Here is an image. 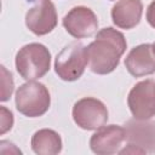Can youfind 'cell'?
<instances>
[{
    "label": "cell",
    "instance_id": "6da1fadb",
    "mask_svg": "<svg viewBox=\"0 0 155 155\" xmlns=\"http://www.w3.org/2000/svg\"><path fill=\"white\" fill-rule=\"evenodd\" d=\"M86 47L91 71L98 75H107L119 65L120 58L126 51L127 42L121 31L107 27L101 29L96 39Z\"/></svg>",
    "mask_w": 155,
    "mask_h": 155
},
{
    "label": "cell",
    "instance_id": "7a4b0ae2",
    "mask_svg": "<svg viewBox=\"0 0 155 155\" xmlns=\"http://www.w3.org/2000/svg\"><path fill=\"white\" fill-rule=\"evenodd\" d=\"M15 63L18 74L24 80H38L48 73L51 68V53L42 44H27L18 50Z\"/></svg>",
    "mask_w": 155,
    "mask_h": 155
},
{
    "label": "cell",
    "instance_id": "3957f363",
    "mask_svg": "<svg viewBox=\"0 0 155 155\" xmlns=\"http://www.w3.org/2000/svg\"><path fill=\"white\" fill-rule=\"evenodd\" d=\"M15 103L22 115L27 117H39L50 109L51 96L44 84L30 80L17 88Z\"/></svg>",
    "mask_w": 155,
    "mask_h": 155
},
{
    "label": "cell",
    "instance_id": "277c9868",
    "mask_svg": "<svg viewBox=\"0 0 155 155\" xmlns=\"http://www.w3.org/2000/svg\"><path fill=\"white\" fill-rule=\"evenodd\" d=\"M87 64V47L79 41H73L56 56L54 71L64 81H75L81 78Z\"/></svg>",
    "mask_w": 155,
    "mask_h": 155
},
{
    "label": "cell",
    "instance_id": "5b68a950",
    "mask_svg": "<svg viewBox=\"0 0 155 155\" xmlns=\"http://www.w3.org/2000/svg\"><path fill=\"white\" fill-rule=\"evenodd\" d=\"M74 122L82 130L93 131L104 126L108 121L109 113L104 103L93 97H84L73 107Z\"/></svg>",
    "mask_w": 155,
    "mask_h": 155
},
{
    "label": "cell",
    "instance_id": "8992f818",
    "mask_svg": "<svg viewBox=\"0 0 155 155\" xmlns=\"http://www.w3.org/2000/svg\"><path fill=\"white\" fill-rule=\"evenodd\" d=\"M127 104L134 119L150 120L155 116V80L137 82L128 93Z\"/></svg>",
    "mask_w": 155,
    "mask_h": 155
},
{
    "label": "cell",
    "instance_id": "52a82bcc",
    "mask_svg": "<svg viewBox=\"0 0 155 155\" xmlns=\"http://www.w3.org/2000/svg\"><path fill=\"white\" fill-rule=\"evenodd\" d=\"M31 6L25 13V25L35 35L51 33L58 22L56 7L51 0H28Z\"/></svg>",
    "mask_w": 155,
    "mask_h": 155
},
{
    "label": "cell",
    "instance_id": "ba28073f",
    "mask_svg": "<svg viewBox=\"0 0 155 155\" xmlns=\"http://www.w3.org/2000/svg\"><path fill=\"white\" fill-rule=\"evenodd\" d=\"M62 24L68 34L75 39L92 36L98 29L96 13L86 6H75L64 16Z\"/></svg>",
    "mask_w": 155,
    "mask_h": 155
},
{
    "label": "cell",
    "instance_id": "9c48e42d",
    "mask_svg": "<svg viewBox=\"0 0 155 155\" xmlns=\"http://www.w3.org/2000/svg\"><path fill=\"white\" fill-rule=\"evenodd\" d=\"M126 140L125 127L120 125L102 126L91 136L90 148L98 155H111L119 153L122 143Z\"/></svg>",
    "mask_w": 155,
    "mask_h": 155
},
{
    "label": "cell",
    "instance_id": "30bf717a",
    "mask_svg": "<svg viewBox=\"0 0 155 155\" xmlns=\"http://www.w3.org/2000/svg\"><path fill=\"white\" fill-rule=\"evenodd\" d=\"M127 71L134 78H142L155 73V53L151 44H140L133 47L125 58Z\"/></svg>",
    "mask_w": 155,
    "mask_h": 155
},
{
    "label": "cell",
    "instance_id": "8fae6325",
    "mask_svg": "<svg viewBox=\"0 0 155 155\" xmlns=\"http://www.w3.org/2000/svg\"><path fill=\"white\" fill-rule=\"evenodd\" d=\"M126 140L143 148L147 153H155V122L132 119L125 124Z\"/></svg>",
    "mask_w": 155,
    "mask_h": 155
},
{
    "label": "cell",
    "instance_id": "7c38bea8",
    "mask_svg": "<svg viewBox=\"0 0 155 155\" xmlns=\"http://www.w3.org/2000/svg\"><path fill=\"white\" fill-rule=\"evenodd\" d=\"M143 4L140 0H119L111 8L113 23L121 29L134 28L142 18Z\"/></svg>",
    "mask_w": 155,
    "mask_h": 155
},
{
    "label": "cell",
    "instance_id": "4fadbf2b",
    "mask_svg": "<svg viewBox=\"0 0 155 155\" xmlns=\"http://www.w3.org/2000/svg\"><path fill=\"white\" fill-rule=\"evenodd\" d=\"M31 149L38 155H56L62 151L61 136L50 128H41L31 137Z\"/></svg>",
    "mask_w": 155,
    "mask_h": 155
},
{
    "label": "cell",
    "instance_id": "5bb4252c",
    "mask_svg": "<svg viewBox=\"0 0 155 155\" xmlns=\"http://www.w3.org/2000/svg\"><path fill=\"white\" fill-rule=\"evenodd\" d=\"M1 68V94H0V101L1 102H6L10 99L13 88H15V82H13V78L11 71H8L4 65L0 67Z\"/></svg>",
    "mask_w": 155,
    "mask_h": 155
},
{
    "label": "cell",
    "instance_id": "9a60e30c",
    "mask_svg": "<svg viewBox=\"0 0 155 155\" xmlns=\"http://www.w3.org/2000/svg\"><path fill=\"white\" fill-rule=\"evenodd\" d=\"M13 126V114L4 105L0 107V134H5Z\"/></svg>",
    "mask_w": 155,
    "mask_h": 155
},
{
    "label": "cell",
    "instance_id": "2e32d148",
    "mask_svg": "<svg viewBox=\"0 0 155 155\" xmlns=\"http://www.w3.org/2000/svg\"><path fill=\"white\" fill-rule=\"evenodd\" d=\"M145 153L147 151L143 148H140L136 144H132V143H128L124 149L119 150V154H145Z\"/></svg>",
    "mask_w": 155,
    "mask_h": 155
},
{
    "label": "cell",
    "instance_id": "e0dca14e",
    "mask_svg": "<svg viewBox=\"0 0 155 155\" xmlns=\"http://www.w3.org/2000/svg\"><path fill=\"white\" fill-rule=\"evenodd\" d=\"M147 21L155 29V0L151 1L147 8Z\"/></svg>",
    "mask_w": 155,
    "mask_h": 155
},
{
    "label": "cell",
    "instance_id": "ac0fdd59",
    "mask_svg": "<svg viewBox=\"0 0 155 155\" xmlns=\"http://www.w3.org/2000/svg\"><path fill=\"white\" fill-rule=\"evenodd\" d=\"M153 51H154V53H155V42L153 44Z\"/></svg>",
    "mask_w": 155,
    "mask_h": 155
}]
</instances>
